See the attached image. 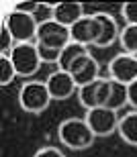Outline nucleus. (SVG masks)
<instances>
[{"label": "nucleus", "instance_id": "f257e3e1", "mask_svg": "<svg viewBox=\"0 0 137 157\" xmlns=\"http://www.w3.org/2000/svg\"><path fill=\"white\" fill-rule=\"evenodd\" d=\"M57 139L61 141V145H66L68 149L74 151H82L88 149L94 143L96 135L92 133L90 124L86 122V118H66L57 124Z\"/></svg>", "mask_w": 137, "mask_h": 157}, {"label": "nucleus", "instance_id": "f03ea898", "mask_svg": "<svg viewBox=\"0 0 137 157\" xmlns=\"http://www.w3.org/2000/svg\"><path fill=\"white\" fill-rule=\"evenodd\" d=\"M51 100L53 98H51L45 82L29 80L18 90V106H21V110L29 112V114H41Z\"/></svg>", "mask_w": 137, "mask_h": 157}, {"label": "nucleus", "instance_id": "7ed1b4c3", "mask_svg": "<svg viewBox=\"0 0 137 157\" xmlns=\"http://www.w3.org/2000/svg\"><path fill=\"white\" fill-rule=\"evenodd\" d=\"M10 61L17 70V76L21 78H31L35 76L37 70L41 67V57H39V49L37 43H17L10 51Z\"/></svg>", "mask_w": 137, "mask_h": 157}, {"label": "nucleus", "instance_id": "20e7f679", "mask_svg": "<svg viewBox=\"0 0 137 157\" xmlns=\"http://www.w3.org/2000/svg\"><path fill=\"white\" fill-rule=\"evenodd\" d=\"M4 27L12 35L14 43H33L37 37V21L33 14L8 10L4 14Z\"/></svg>", "mask_w": 137, "mask_h": 157}, {"label": "nucleus", "instance_id": "39448f33", "mask_svg": "<svg viewBox=\"0 0 137 157\" xmlns=\"http://www.w3.org/2000/svg\"><path fill=\"white\" fill-rule=\"evenodd\" d=\"M86 122L90 124L92 133L96 137H111V135L119 128V112L113 110V108H107V106H96V108H90L86 110Z\"/></svg>", "mask_w": 137, "mask_h": 157}, {"label": "nucleus", "instance_id": "423d86ee", "mask_svg": "<svg viewBox=\"0 0 137 157\" xmlns=\"http://www.w3.org/2000/svg\"><path fill=\"white\" fill-rule=\"evenodd\" d=\"M107 78L121 82L125 86L135 82L137 80V55H129V53H123V51L119 55H115L107 65Z\"/></svg>", "mask_w": 137, "mask_h": 157}, {"label": "nucleus", "instance_id": "0eeeda50", "mask_svg": "<svg viewBox=\"0 0 137 157\" xmlns=\"http://www.w3.org/2000/svg\"><path fill=\"white\" fill-rule=\"evenodd\" d=\"M35 43L45 45V47H51V49H64L68 43H72L70 29L64 27V25H60V23H55V21L41 23L39 27H37Z\"/></svg>", "mask_w": 137, "mask_h": 157}, {"label": "nucleus", "instance_id": "6e6552de", "mask_svg": "<svg viewBox=\"0 0 137 157\" xmlns=\"http://www.w3.org/2000/svg\"><path fill=\"white\" fill-rule=\"evenodd\" d=\"M70 37L72 43H80L84 47H94V43L100 37V23L94 14H86L78 21L76 25L70 27Z\"/></svg>", "mask_w": 137, "mask_h": 157}, {"label": "nucleus", "instance_id": "1a4fd4ad", "mask_svg": "<svg viewBox=\"0 0 137 157\" xmlns=\"http://www.w3.org/2000/svg\"><path fill=\"white\" fill-rule=\"evenodd\" d=\"M45 86H47L53 100H68L74 94H78V86L74 82V78H72V74L64 70L51 71L47 76V80H45Z\"/></svg>", "mask_w": 137, "mask_h": 157}, {"label": "nucleus", "instance_id": "9d476101", "mask_svg": "<svg viewBox=\"0 0 137 157\" xmlns=\"http://www.w3.org/2000/svg\"><path fill=\"white\" fill-rule=\"evenodd\" d=\"M70 74H72V78H74L78 88L86 86V84H92L98 78H102L100 76V63L90 55V51L74 61V65L70 67Z\"/></svg>", "mask_w": 137, "mask_h": 157}, {"label": "nucleus", "instance_id": "9b49d317", "mask_svg": "<svg viewBox=\"0 0 137 157\" xmlns=\"http://www.w3.org/2000/svg\"><path fill=\"white\" fill-rule=\"evenodd\" d=\"M94 17L98 18L100 23V37L98 41L94 43V47L98 49H104V47H111L115 41H119V35H121V27L117 23V18L108 12H94Z\"/></svg>", "mask_w": 137, "mask_h": 157}, {"label": "nucleus", "instance_id": "f8f14e48", "mask_svg": "<svg viewBox=\"0 0 137 157\" xmlns=\"http://www.w3.org/2000/svg\"><path fill=\"white\" fill-rule=\"evenodd\" d=\"M82 17H86L82 2H57V4H53V21L68 27V29L72 25H76Z\"/></svg>", "mask_w": 137, "mask_h": 157}, {"label": "nucleus", "instance_id": "ddd939ff", "mask_svg": "<svg viewBox=\"0 0 137 157\" xmlns=\"http://www.w3.org/2000/svg\"><path fill=\"white\" fill-rule=\"evenodd\" d=\"M117 133L127 145L137 147V110H129L127 114L121 117Z\"/></svg>", "mask_w": 137, "mask_h": 157}, {"label": "nucleus", "instance_id": "4468645a", "mask_svg": "<svg viewBox=\"0 0 137 157\" xmlns=\"http://www.w3.org/2000/svg\"><path fill=\"white\" fill-rule=\"evenodd\" d=\"M88 53V47L80 45V43H68L60 53V61H57V70H64V71H70V67L74 65L76 59H80L82 55Z\"/></svg>", "mask_w": 137, "mask_h": 157}, {"label": "nucleus", "instance_id": "2eb2a0df", "mask_svg": "<svg viewBox=\"0 0 137 157\" xmlns=\"http://www.w3.org/2000/svg\"><path fill=\"white\" fill-rule=\"evenodd\" d=\"M129 104V90H127L125 84L121 82L111 80V96L107 100V108H113V110L119 112V108H125Z\"/></svg>", "mask_w": 137, "mask_h": 157}, {"label": "nucleus", "instance_id": "dca6fc26", "mask_svg": "<svg viewBox=\"0 0 137 157\" xmlns=\"http://www.w3.org/2000/svg\"><path fill=\"white\" fill-rule=\"evenodd\" d=\"M119 43H121L123 53L137 55V25H125V27H121Z\"/></svg>", "mask_w": 137, "mask_h": 157}, {"label": "nucleus", "instance_id": "f3484780", "mask_svg": "<svg viewBox=\"0 0 137 157\" xmlns=\"http://www.w3.org/2000/svg\"><path fill=\"white\" fill-rule=\"evenodd\" d=\"M96 92H98V80L92 82V84H86V86H82V88H78V100H80V104H82L86 110L98 106Z\"/></svg>", "mask_w": 137, "mask_h": 157}, {"label": "nucleus", "instance_id": "a211bd4d", "mask_svg": "<svg viewBox=\"0 0 137 157\" xmlns=\"http://www.w3.org/2000/svg\"><path fill=\"white\" fill-rule=\"evenodd\" d=\"M14 78H17V70H14L10 57L8 55H0V84L8 86V84L14 82Z\"/></svg>", "mask_w": 137, "mask_h": 157}, {"label": "nucleus", "instance_id": "6ab92c4d", "mask_svg": "<svg viewBox=\"0 0 137 157\" xmlns=\"http://www.w3.org/2000/svg\"><path fill=\"white\" fill-rule=\"evenodd\" d=\"M37 49H39V57H41L43 63H57L60 61L61 49H51V47L39 45V43H37Z\"/></svg>", "mask_w": 137, "mask_h": 157}, {"label": "nucleus", "instance_id": "aec40b11", "mask_svg": "<svg viewBox=\"0 0 137 157\" xmlns=\"http://www.w3.org/2000/svg\"><path fill=\"white\" fill-rule=\"evenodd\" d=\"M14 45H17V43H14L12 35L8 33V29H6L4 25H2V29H0V55H10Z\"/></svg>", "mask_w": 137, "mask_h": 157}, {"label": "nucleus", "instance_id": "412c9836", "mask_svg": "<svg viewBox=\"0 0 137 157\" xmlns=\"http://www.w3.org/2000/svg\"><path fill=\"white\" fill-rule=\"evenodd\" d=\"M37 8H39V2H35V0H17V2H12L10 10L25 12V14H35Z\"/></svg>", "mask_w": 137, "mask_h": 157}, {"label": "nucleus", "instance_id": "4be33fe9", "mask_svg": "<svg viewBox=\"0 0 137 157\" xmlns=\"http://www.w3.org/2000/svg\"><path fill=\"white\" fill-rule=\"evenodd\" d=\"M121 14L125 18V25H137V2H125L121 6Z\"/></svg>", "mask_w": 137, "mask_h": 157}, {"label": "nucleus", "instance_id": "5701e85b", "mask_svg": "<svg viewBox=\"0 0 137 157\" xmlns=\"http://www.w3.org/2000/svg\"><path fill=\"white\" fill-rule=\"evenodd\" d=\"M33 157H66V153L61 151V149H57V147H53V145H45L41 149H37Z\"/></svg>", "mask_w": 137, "mask_h": 157}, {"label": "nucleus", "instance_id": "b1692460", "mask_svg": "<svg viewBox=\"0 0 137 157\" xmlns=\"http://www.w3.org/2000/svg\"><path fill=\"white\" fill-rule=\"evenodd\" d=\"M127 90H129V104L137 110V80L131 82V84L127 86Z\"/></svg>", "mask_w": 137, "mask_h": 157}]
</instances>
